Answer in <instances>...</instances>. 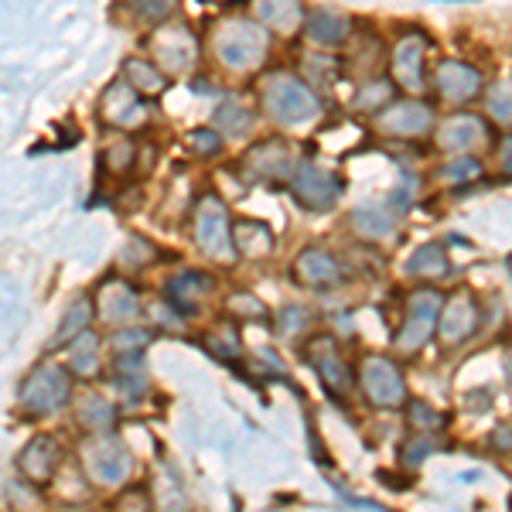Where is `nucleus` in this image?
<instances>
[{"instance_id":"nucleus-1","label":"nucleus","mask_w":512,"mask_h":512,"mask_svg":"<svg viewBox=\"0 0 512 512\" xmlns=\"http://www.w3.org/2000/svg\"><path fill=\"white\" fill-rule=\"evenodd\" d=\"M260 103L280 123H308L318 117V96L308 89V82H301L291 72H270L260 86Z\"/></svg>"},{"instance_id":"nucleus-2","label":"nucleus","mask_w":512,"mask_h":512,"mask_svg":"<svg viewBox=\"0 0 512 512\" xmlns=\"http://www.w3.org/2000/svg\"><path fill=\"white\" fill-rule=\"evenodd\" d=\"M444 297L441 291L434 287H420L407 297V311H403V321L393 335V349L400 355H414L427 345V338L434 335L437 321H441V311H444Z\"/></svg>"},{"instance_id":"nucleus-3","label":"nucleus","mask_w":512,"mask_h":512,"mask_svg":"<svg viewBox=\"0 0 512 512\" xmlns=\"http://www.w3.org/2000/svg\"><path fill=\"white\" fill-rule=\"evenodd\" d=\"M69 390H72V379H69V369L55 366V362H45L38 366L35 373L21 383L18 390V403L21 410H28L31 417H45V414H55L69 403Z\"/></svg>"},{"instance_id":"nucleus-4","label":"nucleus","mask_w":512,"mask_h":512,"mask_svg":"<svg viewBox=\"0 0 512 512\" xmlns=\"http://www.w3.org/2000/svg\"><path fill=\"white\" fill-rule=\"evenodd\" d=\"M195 239L209 256L216 260H229L236 253L233 243V219H229L226 205L219 202L216 195H205L198 198L195 205Z\"/></svg>"},{"instance_id":"nucleus-5","label":"nucleus","mask_w":512,"mask_h":512,"mask_svg":"<svg viewBox=\"0 0 512 512\" xmlns=\"http://www.w3.org/2000/svg\"><path fill=\"white\" fill-rule=\"evenodd\" d=\"M216 52L229 69H253L267 55V31L253 21H233L216 35Z\"/></svg>"},{"instance_id":"nucleus-6","label":"nucleus","mask_w":512,"mask_h":512,"mask_svg":"<svg viewBox=\"0 0 512 512\" xmlns=\"http://www.w3.org/2000/svg\"><path fill=\"white\" fill-rule=\"evenodd\" d=\"M359 386L369 403L376 407H400L407 403V383L396 362L383 359V355H366L359 366Z\"/></svg>"},{"instance_id":"nucleus-7","label":"nucleus","mask_w":512,"mask_h":512,"mask_svg":"<svg viewBox=\"0 0 512 512\" xmlns=\"http://www.w3.org/2000/svg\"><path fill=\"white\" fill-rule=\"evenodd\" d=\"M291 188H294V198L304 205V209H315V212H325L332 209L342 195V178L335 171L321 168L315 161H301L291 178Z\"/></svg>"},{"instance_id":"nucleus-8","label":"nucleus","mask_w":512,"mask_h":512,"mask_svg":"<svg viewBox=\"0 0 512 512\" xmlns=\"http://www.w3.org/2000/svg\"><path fill=\"white\" fill-rule=\"evenodd\" d=\"M82 461H86V475L93 478V482H99V485L127 482L130 468H134V461H130V451L123 448L120 441H113V437H99V441H89L86 451H82Z\"/></svg>"},{"instance_id":"nucleus-9","label":"nucleus","mask_w":512,"mask_h":512,"mask_svg":"<svg viewBox=\"0 0 512 512\" xmlns=\"http://www.w3.org/2000/svg\"><path fill=\"white\" fill-rule=\"evenodd\" d=\"M304 355H308V362L318 369L321 383H325V390L332 396H345L352 386V373L349 366H345V355L338 349V342L332 335H315L308 345H304Z\"/></svg>"},{"instance_id":"nucleus-10","label":"nucleus","mask_w":512,"mask_h":512,"mask_svg":"<svg viewBox=\"0 0 512 512\" xmlns=\"http://www.w3.org/2000/svg\"><path fill=\"white\" fill-rule=\"evenodd\" d=\"M376 123L393 137H417V134H424V130H431L434 113H431V106H424V103L400 99V103H390L386 110H379Z\"/></svg>"},{"instance_id":"nucleus-11","label":"nucleus","mask_w":512,"mask_h":512,"mask_svg":"<svg viewBox=\"0 0 512 512\" xmlns=\"http://www.w3.org/2000/svg\"><path fill=\"white\" fill-rule=\"evenodd\" d=\"M59 444L55 437H35V441L24 444V451L18 454V472L35 485H48L59 472Z\"/></svg>"},{"instance_id":"nucleus-12","label":"nucleus","mask_w":512,"mask_h":512,"mask_svg":"<svg viewBox=\"0 0 512 512\" xmlns=\"http://www.w3.org/2000/svg\"><path fill=\"white\" fill-rule=\"evenodd\" d=\"M243 164L253 168V178H260V181H274V178H287V175L294 178V171H297V164L291 158V147H287L280 137H270V140H263L260 147H253Z\"/></svg>"},{"instance_id":"nucleus-13","label":"nucleus","mask_w":512,"mask_h":512,"mask_svg":"<svg viewBox=\"0 0 512 512\" xmlns=\"http://www.w3.org/2000/svg\"><path fill=\"white\" fill-rule=\"evenodd\" d=\"M478 325V304L475 297L468 291L454 294L444 301V311H441V338L448 345H458L465 342V338H472Z\"/></svg>"},{"instance_id":"nucleus-14","label":"nucleus","mask_w":512,"mask_h":512,"mask_svg":"<svg viewBox=\"0 0 512 512\" xmlns=\"http://www.w3.org/2000/svg\"><path fill=\"white\" fill-rule=\"evenodd\" d=\"M154 65H171V69L185 72L195 62V38L185 28H168V31H154Z\"/></svg>"},{"instance_id":"nucleus-15","label":"nucleus","mask_w":512,"mask_h":512,"mask_svg":"<svg viewBox=\"0 0 512 512\" xmlns=\"http://www.w3.org/2000/svg\"><path fill=\"white\" fill-rule=\"evenodd\" d=\"M294 277L301 280V284L315 287V291H321V287H332L342 280V270H338V260L332 253L325 250H304L301 256L294 260Z\"/></svg>"},{"instance_id":"nucleus-16","label":"nucleus","mask_w":512,"mask_h":512,"mask_svg":"<svg viewBox=\"0 0 512 512\" xmlns=\"http://www.w3.org/2000/svg\"><path fill=\"white\" fill-rule=\"evenodd\" d=\"M393 76L403 89H424V38L407 35L393 52Z\"/></svg>"},{"instance_id":"nucleus-17","label":"nucleus","mask_w":512,"mask_h":512,"mask_svg":"<svg viewBox=\"0 0 512 512\" xmlns=\"http://www.w3.org/2000/svg\"><path fill=\"white\" fill-rule=\"evenodd\" d=\"M437 89H441L444 99H451V103H465V99L478 96V89H482V76H478V69L465 62H441V69H437Z\"/></svg>"},{"instance_id":"nucleus-18","label":"nucleus","mask_w":512,"mask_h":512,"mask_svg":"<svg viewBox=\"0 0 512 512\" xmlns=\"http://www.w3.org/2000/svg\"><path fill=\"white\" fill-rule=\"evenodd\" d=\"M482 137H489V123L482 117H454L441 127V147L444 151H472L475 144H482Z\"/></svg>"},{"instance_id":"nucleus-19","label":"nucleus","mask_w":512,"mask_h":512,"mask_svg":"<svg viewBox=\"0 0 512 512\" xmlns=\"http://www.w3.org/2000/svg\"><path fill=\"white\" fill-rule=\"evenodd\" d=\"M99 315L106 321H127L137 315V294L130 291V284H123V280H106L103 287H99Z\"/></svg>"},{"instance_id":"nucleus-20","label":"nucleus","mask_w":512,"mask_h":512,"mask_svg":"<svg viewBox=\"0 0 512 512\" xmlns=\"http://www.w3.org/2000/svg\"><path fill=\"white\" fill-rule=\"evenodd\" d=\"M123 82H127L130 89L140 96H158L164 93V86H168V79H164V72L154 65V59H127L123 65Z\"/></svg>"},{"instance_id":"nucleus-21","label":"nucleus","mask_w":512,"mask_h":512,"mask_svg":"<svg viewBox=\"0 0 512 512\" xmlns=\"http://www.w3.org/2000/svg\"><path fill=\"white\" fill-rule=\"evenodd\" d=\"M99 110H103V117L110 120V123H130V120H137L140 113H144V106H140V99H137L134 89H130L127 82H120V86L106 89Z\"/></svg>"},{"instance_id":"nucleus-22","label":"nucleus","mask_w":512,"mask_h":512,"mask_svg":"<svg viewBox=\"0 0 512 512\" xmlns=\"http://www.w3.org/2000/svg\"><path fill=\"white\" fill-rule=\"evenodd\" d=\"M212 287L209 274H198V270H188V274L175 277L168 284V297H171V308L185 311V315H195V301Z\"/></svg>"},{"instance_id":"nucleus-23","label":"nucleus","mask_w":512,"mask_h":512,"mask_svg":"<svg viewBox=\"0 0 512 512\" xmlns=\"http://www.w3.org/2000/svg\"><path fill=\"white\" fill-rule=\"evenodd\" d=\"M233 243H236V253L260 256V253H270V246H274V233H270L263 222L233 219Z\"/></svg>"},{"instance_id":"nucleus-24","label":"nucleus","mask_w":512,"mask_h":512,"mask_svg":"<svg viewBox=\"0 0 512 512\" xmlns=\"http://www.w3.org/2000/svg\"><path fill=\"white\" fill-rule=\"evenodd\" d=\"M396 195H400V192H396ZM396 195L386 205H366V209H359L352 216V222L369 236H386L393 229V222L400 219V212H403V205H396Z\"/></svg>"},{"instance_id":"nucleus-25","label":"nucleus","mask_w":512,"mask_h":512,"mask_svg":"<svg viewBox=\"0 0 512 512\" xmlns=\"http://www.w3.org/2000/svg\"><path fill=\"white\" fill-rule=\"evenodd\" d=\"M349 21L335 11H315L308 18V38L318 41V45H342L345 35H349Z\"/></svg>"},{"instance_id":"nucleus-26","label":"nucleus","mask_w":512,"mask_h":512,"mask_svg":"<svg viewBox=\"0 0 512 512\" xmlns=\"http://www.w3.org/2000/svg\"><path fill=\"white\" fill-rule=\"evenodd\" d=\"M96 355H99V338H96L93 328H89L86 335H79L76 342L69 345V369L79 376H93L96 366H99Z\"/></svg>"},{"instance_id":"nucleus-27","label":"nucleus","mask_w":512,"mask_h":512,"mask_svg":"<svg viewBox=\"0 0 512 512\" xmlns=\"http://www.w3.org/2000/svg\"><path fill=\"white\" fill-rule=\"evenodd\" d=\"M89 325H93V304L82 297V301L72 304V311L65 315L62 321V328H59V335H55V345H65V342H76L79 335H86L89 332Z\"/></svg>"},{"instance_id":"nucleus-28","label":"nucleus","mask_w":512,"mask_h":512,"mask_svg":"<svg viewBox=\"0 0 512 512\" xmlns=\"http://www.w3.org/2000/svg\"><path fill=\"white\" fill-rule=\"evenodd\" d=\"M448 267H451L448 253H444L441 246H420L407 263L410 274H424V277H441V274H448Z\"/></svg>"},{"instance_id":"nucleus-29","label":"nucleus","mask_w":512,"mask_h":512,"mask_svg":"<svg viewBox=\"0 0 512 512\" xmlns=\"http://www.w3.org/2000/svg\"><path fill=\"white\" fill-rule=\"evenodd\" d=\"M79 420L89 427V431H106V427L113 424L110 400H106V396H99V393H89L86 400H82V407H79Z\"/></svg>"},{"instance_id":"nucleus-30","label":"nucleus","mask_w":512,"mask_h":512,"mask_svg":"<svg viewBox=\"0 0 512 512\" xmlns=\"http://www.w3.org/2000/svg\"><path fill=\"white\" fill-rule=\"evenodd\" d=\"M205 349H209V352L216 355V359H222V362L236 359V355H239V335H236V328H233V325L212 328V335L205 338Z\"/></svg>"},{"instance_id":"nucleus-31","label":"nucleus","mask_w":512,"mask_h":512,"mask_svg":"<svg viewBox=\"0 0 512 512\" xmlns=\"http://www.w3.org/2000/svg\"><path fill=\"white\" fill-rule=\"evenodd\" d=\"M485 110H489L495 120L512 123V79L499 82V86H495L492 93L485 96Z\"/></svg>"},{"instance_id":"nucleus-32","label":"nucleus","mask_w":512,"mask_h":512,"mask_svg":"<svg viewBox=\"0 0 512 512\" xmlns=\"http://www.w3.org/2000/svg\"><path fill=\"white\" fill-rule=\"evenodd\" d=\"M216 123L226 134H246L253 123V113H246L243 106H219L216 110Z\"/></svg>"},{"instance_id":"nucleus-33","label":"nucleus","mask_w":512,"mask_h":512,"mask_svg":"<svg viewBox=\"0 0 512 512\" xmlns=\"http://www.w3.org/2000/svg\"><path fill=\"white\" fill-rule=\"evenodd\" d=\"M260 21L277 24V28H294V24L301 21V7H297V4H291V7H284V4H263L260 7Z\"/></svg>"},{"instance_id":"nucleus-34","label":"nucleus","mask_w":512,"mask_h":512,"mask_svg":"<svg viewBox=\"0 0 512 512\" xmlns=\"http://www.w3.org/2000/svg\"><path fill=\"white\" fill-rule=\"evenodd\" d=\"M407 410H410L407 420L417 427V431H441V427H444V417H437V410H434V407H427V403L414 400Z\"/></svg>"},{"instance_id":"nucleus-35","label":"nucleus","mask_w":512,"mask_h":512,"mask_svg":"<svg viewBox=\"0 0 512 512\" xmlns=\"http://www.w3.org/2000/svg\"><path fill=\"white\" fill-rule=\"evenodd\" d=\"M188 147L198 154V158H212V154H219L222 151V140L216 130H205V127H198L188 134Z\"/></svg>"},{"instance_id":"nucleus-36","label":"nucleus","mask_w":512,"mask_h":512,"mask_svg":"<svg viewBox=\"0 0 512 512\" xmlns=\"http://www.w3.org/2000/svg\"><path fill=\"white\" fill-rule=\"evenodd\" d=\"M308 321H311L308 308H301V304H287V308L280 311V332H301Z\"/></svg>"},{"instance_id":"nucleus-37","label":"nucleus","mask_w":512,"mask_h":512,"mask_svg":"<svg viewBox=\"0 0 512 512\" xmlns=\"http://www.w3.org/2000/svg\"><path fill=\"white\" fill-rule=\"evenodd\" d=\"M103 164H106V168H110V171H120V168L127 171L130 164H134V144H130V140H127V144L110 147V151L103 154Z\"/></svg>"},{"instance_id":"nucleus-38","label":"nucleus","mask_w":512,"mask_h":512,"mask_svg":"<svg viewBox=\"0 0 512 512\" xmlns=\"http://www.w3.org/2000/svg\"><path fill=\"white\" fill-rule=\"evenodd\" d=\"M144 345H147V332H140V328H127V332L113 335V349H120L123 355H130V349H144Z\"/></svg>"},{"instance_id":"nucleus-39","label":"nucleus","mask_w":512,"mask_h":512,"mask_svg":"<svg viewBox=\"0 0 512 512\" xmlns=\"http://www.w3.org/2000/svg\"><path fill=\"white\" fill-rule=\"evenodd\" d=\"M478 171H482V164H478L475 158H458V161H451L448 168H444V178L465 181V178H475Z\"/></svg>"},{"instance_id":"nucleus-40","label":"nucleus","mask_w":512,"mask_h":512,"mask_svg":"<svg viewBox=\"0 0 512 512\" xmlns=\"http://www.w3.org/2000/svg\"><path fill=\"white\" fill-rule=\"evenodd\" d=\"M117 512H154V499L144 492H127V495H120Z\"/></svg>"},{"instance_id":"nucleus-41","label":"nucleus","mask_w":512,"mask_h":512,"mask_svg":"<svg viewBox=\"0 0 512 512\" xmlns=\"http://www.w3.org/2000/svg\"><path fill=\"white\" fill-rule=\"evenodd\" d=\"M499 161H502V171H506V175H512V137L502 140V147H499Z\"/></svg>"},{"instance_id":"nucleus-42","label":"nucleus","mask_w":512,"mask_h":512,"mask_svg":"<svg viewBox=\"0 0 512 512\" xmlns=\"http://www.w3.org/2000/svg\"><path fill=\"white\" fill-rule=\"evenodd\" d=\"M506 379L512 383V352H509V359H506Z\"/></svg>"},{"instance_id":"nucleus-43","label":"nucleus","mask_w":512,"mask_h":512,"mask_svg":"<svg viewBox=\"0 0 512 512\" xmlns=\"http://www.w3.org/2000/svg\"><path fill=\"white\" fill-rule=\"evenodd\" d=\"M509 270H512V256H509Z\"/></svg>"}]
</instances>
